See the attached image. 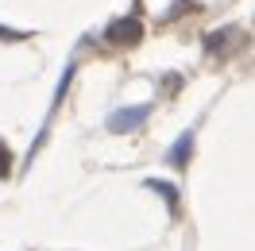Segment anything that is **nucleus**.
Listing matches in <instances>:
<instances>
[{"label": "nucleus", "mask_w": 255, "mask_h": 251, "mask_svg": "<svg viewBox=\"0 0 255 251\" xmlns=\"http://www.w3.org/2000/svg\"><path fill=\"white\" fill-rule=\"evenodd\" d=\"M105 39H109V43H139V39H143V23H139L135 16L112 19L109 31H105Z\"/></svg>", "instance_id": "nucleus-2"}, {"label": "nucleus", "mask_w": 255, "mask_h": 251, "mask_svg": "<svg viewBox=\"0 0 255 251\" xmlns=\"http://www.w3.org/2000/svg\"><path fill=\"white\" fill-rule=\"evenodd\" d=\"M0 39H23V35H16V31H8V27H0Z\"/></svg>", "instance_id": "nucleus-6"}, {"label": "nucleus", "mask_w": 255, "mask_h": 251, "mask_svg": "<svg viewBox=\"0 0 255 251\" xmlns=\"http://www.w3.org/2000/svg\"><path fill=\"white\" fill-rule=\"evenodd\" d=\"M190 151H193V131H182L178 143H170L166 162H170V166H186V162H190Z\"/></svg>", "instance_id": "nucleus-3"}, {"label": "nucleus", "mask_w": 255, "mask_h": 251, "mask_svg": "<svg viewBox=\"0 0 255 251\" xmlns=\"http://www.w3.org/2000/svg\"><path fill=\"white\" fill-rule=\"evenodd\" d=\"M147 186H151V189H159V193H162V197H166L170 205H178V193H174L170 186H166V182H147Z\"/></svg>", "instance_id": "nucleus-5"}, {"label": "nucleus", "mask_w": 255, "mask_h": 251, "mask_svg": "<svg viewBox=\"0 0 255 251\" xmlns=\"http://www.w3.org/2000/svg\"><path fill=\"white\" fill-rule=\"evenodd\" d=\"M8 170V155H4V147H0V174Z\"/></svg>", "instance_id": "nucleus-7"}, {"label": "nucleus", "mask_w": 255, "mask_h": 251, "mask_svg": "<svg viewBox=\"0 0 255 251\" xmlns=\"http://www.w3.org/2000/svg\"><path fill=\"white\" fill-rule=\"evenodd\" d=\"M236 31H240V27H221V35L205 39V50H221V47H224V43H228V39H232Z\"/></svg>", "instance_id": "nucleus-4"}, {"label": "nucleus", "mask_w": 255, "mask_h": 251, "mask_svg": "<svg viewBox=\"0 0 255 251\" xmlns=\"http://www.w3.org/2000/svg\"><path fill=\"white\" fill-rule=\"evenodd\" d=\"M147 116H151V105H128V109H116L109 116V131H116V135H120V131H131V127L143 124Z\"/></svg>", "instance_id": "nucleus-1"}]
</instances>
